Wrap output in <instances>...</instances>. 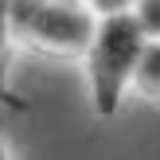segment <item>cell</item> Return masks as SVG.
<instances>
[{"mask_svg":"<svg viewBox=\"0 0 160 160\" xmlns=\"http://www.w3.org/2000/svg\"><path fill=\"white\" fill-rule=\"evenodd\" d=\"M98 16H117V12H133L137 0H86Z\"/></svg>","mask_w":160,"mask_h":160,"instance_id":"obj_6","label":"cell"},{"mask_svg":"<svg viewBox=\"0 0 160 160\" xmlns=\"http://www.w3.org/2000/svg\"><path fill=\"white\" fill-rule=\"evenodd\" d=\"M133 94L148 102H160V39H148L145 55L137 62V78H133Z\"/></svg>","mask_w":160,"mask_h":160,"instance_id":"obj_3","label":"cell"},{"mask_svg":"<svg viewBox=\"0 0 160 160\" xmlns=\"http://www.w3.org/2000/svg\"><path fill=\"white\" fill-rule=\"evenodd\" d=\"M148 47V31L141 28V20L133 12H117V16H98L90 47L82 51V67H86V90H90V106L102 121L121 109L125 94L133 90L137 78V62Z\"/></svg>","mask_w":160,"mask_h":160,"instance_id":"obj_1","label":"cell"},{"mask_svg":"<svg viewBox=\"0 0 160 160\" xmlns=\"http://www.w3.org/2000/svg\"><path fill=\"white\" fill-rule=\"evenodd\" d=\"M0 160H12V152H8V137H4V129H0Z\"/></svg>","mask_w":160,"mask_h":160,"instance_id":"obj_7","label":"cell"},{"mask_svg":"<svg viewBox=\"0 0 160 160\" xmlns=\"http://www.w3.org/2000/svg\"><path fill=\"white\" fill-rule=\"evenodd\" d=\"M8 4H12V12H16V8H23V4H35V0H8Z\"/></svg>","mask_w":160,"mask_h":160,"instance_id":"obj_8","label":"cell"},{"mask_svg":"<svg viewBox=\"0 0 160 160\" xmlns=\"http://www.w3.org/2000/svg\"><path fill=\"white\" fill-rule=\"evenodd\" d=\"M12 20L16 39L47 55H70V59H82L98 28V12L86 0H35V4L16 8Z\"/></svg>","mask_w":160,"mask_h":160,"instance_id":"obj_2","label":"cell"},{"mask_svg":"<svg viewBox=\"0 0 160 160\" xmlns=\"http://www.w3.org/2000/svg\"><path fill=\"white\" fill-rule=\"evenodd\" d=\"M133 16H137L141 28L148 31V39H160V0H137Z\"/></svg>","mask_w":160,"mask_h":160,"instance_id":"obj_4","label":"cell"},{"mask_svg":"<svg viewBox=\"0 0 160 160\" xmlns=\"http://www.w3.org/2000/svg\"><path fill=\"white\" fill-rule=\"evenodd\" d=\"M16 39V20H12V4L0 0V70H4V59H8V43Z\"/></svg>","mask_w":160,"mask_h":160,"instance_id":"obj_5","label":"cell"}]
</instances>
